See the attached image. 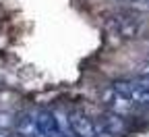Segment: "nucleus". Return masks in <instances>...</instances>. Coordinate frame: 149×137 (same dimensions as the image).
Listing matches in <instances>:
<instances>
[{
    "instance_id": "obj_1",
    "label": "nucleus",
    "mask_w": 149,
    "mask_h": 137,
    "mask_svg": "<svg viewBox=\"0 0 149 137\" xmlns=\"http://www.w3.org/2000/svg\"><path fill=\"white\" fill-rule=\"evenodd\" d=\"M70 125L74 133H79V137H95V125L79 112L70 116Z\"/></svg>"
},
{
    "instance_id": "obj_2",
    "label": "nucleus",
    "mask_w": 149,
    "mask_h": 137,
    "mask_svg": "<svg viewBox=\"0 0 149 137\" xmlns=\"http://www.w3.org/2000/svg\"><path fill=\"white\" fill-rule=\"evenodd\" d=\"M133 108H135V102L130 100L128 96H122V93H118L114 89V98H112V112H116L120 116H126V114H130Z\"/></svg>"
},
{
    "instance_id": "obj_3",
    "label": "nucleus",
    "mask_w": 149,
    "mask_h": 137,
    "mask_svg": "<svg viewBox=\"0 0 149 137\" xmlns=\"http://www.w3.org/2000/svg\"><path fill=\"white\" fill-rule=\"evenodd\" d=\"M104 125L114 133V135H120L124 129H126V125H124V121H122V116L120 114H116V112H110V114H106V119H104Z\"/></svg>"
},
{
    "instance_id": "obj_4",
    "label": "nucleus",
    "mask_w": 149,
    "mask_h": 137,
    "mask_svg": "<svg viewBox=\"0 0 149 137\" xmlns=\"http://www.w3.org/2000/svg\"><path fill=\"white\" fill-rule=\"evenodd\" d=\"M8 127H10V114L2 112L0 114V129H8Z\"/></svg>"
},
{
    "instance_id": "obj_5",
    "label": "nucleus",
    "mask_w": 149,
    "mask_h": 137,
    "mask_svg": "<svg viewBox=\"0 0 149 137\" xmlns=\"http://www.w3.org/2000/svg\"><path fill=\"white\" fill-rule=\"evenodd\" d=\"M0 137H8V135H6V133H4V131H0Z\"/></svg>"
}]
</instances>
